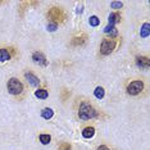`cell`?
I'll list each match as a JSON object with an SVG mask.
<instances>
[{"instance_id":"6da1fadb","label":"cell","mask_w":150,"mask_h":150,"mask_svg":"<svg viewBox=\"0 0 150 150\" xmlns=\"http://www.w3.org/2000/svg\"><path fill=\"white\" fill-rule=\"evenodd\" d=\"M96 115H98V112L95 110V108L90 103L83 101V103L80 105V109H78V117H80V119L87 121V119L95 118Z\"/></svg>"},{"instance_id":"7a4b0ae2","label":"cell","mask_w":150,"mask_h":150,"mask_svg":"<svg viewBox=\"0 0 150 150\" xmlns=\"http://www.w3.org/2000/svg\"><path fill=\"white\" fill-rule=\"evenodd\" d=\"M47 18L50 19V23H55V25H58L59 22L64 21L66 16H64V13L60 8L54 6V8L49 9V12H47Z\"/></svg>"},{"instance_id":"3957f363","label":"cell","mask_w":150,"mask_h":150,"mask_svg":"<svg viewBox=\"0 0 150 150\" xmlns=\"http://www.w3.org/2000/svg\"><path fill=\"white\" fill-rule=\"evenodd\" d=\"M6 87H8V91L12 95H19L23 91V85L22 82L18 80V78H11L6 83Z\"/></svg>"},{"instance_id":"277c9868","label":"cell","mask_w":150,"mask_h":150,"mask_svg":"<svg viewBox=\"0 0 150 150\" xmlns=\"http://www.w3.org/2000/svg\"><path fill=\"white\" fill-rule=\"evenodd\" d=\"M115 45H117L115 40L105 39V40H103V42H101V45H100V53L103 54V55H109V54L114 50Z\"/></svg>"},{"instance_id":"5b68a950","label":"cell","mask_w":150,"mask_h":150,"mask_svg":"<svg viewBox=\"0 0 150 150\" xmlns=\"http://www.w3.org/2000/svg\"><path fill=\"white\" fill-rule=\"evenodd\" d=\"M142 90H144V82L140 80L132 81V82L127 86V93L129 95H137V94L141 93Z\"/></svg>"},{"instance_id":"8992f818","label":"cell","mask_w":150,"mask_h":150,"mask_svg":"<svg viewBox=\"0 0 150 150\" xmlns=\"http://www.w3.org/2000/svg\"><path fill=\"white\" fill-rule=\"evenodd\" d=\"M136 63L141 69H149L150 68V60L148 57H137L136 58Z\"/></svg>"},{"instance_id":"52a82bcc","label":"cell","mask_w":150,"mask_h":150,"mask_svg":"<svg viewBox=\"0 0 150 150\" xmlns=\"http://www.w3.org/2000/svg\"><path fill=\"white\" fill-rule=\"evenodd\" d=\"M32 60L36 63H39V64H41V66H47V60H46L45 55L40 52H36V53L32 54Z\"/></svg>"},{"instance_id":"ba28073f","label":"cell","mask_w":150,"mask_h":150,"mask_svg":"<svg viewBox=\"0 0 150 150\" xmlns=\"http://www.w3.org/2000/svg\"><path fill=\"white\" fill-rule=\"evenodd\" d=\"M25 77H26V80L32 85V86H39V85H40V80L35 76V74L27 72V73H25Z\"/></svg>"},{"instance_id":"9c48e42d","label":"cell","mask_w":150,"mask_h":150,"mask_svg":"<svg viewBox=\"0 0 150 150\" xmlns=\"http://www.w3.org/2000/svg\"><path fill=\"white\" fill-rule=\"evenodd\" d=\"M108 21H109V25L114 26L115 23L121 22V14L119 13H110L108 17Z\"/></svg>"},{"instance_id":"30bf717a","label":"cell","mask_w":150,"mask_h":150,"mask_svg":"<svg viewBox=\"0 0 150 150\" xmlns=\"http://www.w3.org/2000/svg\"><path fill=\"white\" fill-rule=\"evenodd\" d=\"M85 41H86V35H85V33H82V35H80V36L73 37V40H72V45H74V46L83 45Z\"/></svg>"},{"instance_id":"8fae6325","label":"cell","mask_w":150,"mask_h":150,"mask_svg":"<svg viewBox=\"0 0 150 150\" xmlns=\"http://www.w3.org/2000/svg\"><path fill=\"white\" fill-rule=\"evenodd\" d=\"M95 135V128L94 127H86L82 129V136L85 139H91Z\"/></svg>"},{"instance_id":"7c38bea8","label":"cell","mask_w":150,"mask_h":150,"mask_svg":"<svg viewBox=\"0 0 150 150\" xmlns=\"http://www.w3.org/2000/svg\"><path fill=\"white\" fill-rule=\"evenodd\" d=\"M53 115H54V110L52 108H45V109H42V112H41V117L44 119H50V118H53Z\"/></svg>"},{"instance_id":"4fadbf2b","label":"cell","mask_w":150,"mask_h":150,"mask_svg":"<svg viewBox=\"0 0 150 150\" xmlns=\"http://www.w3.org/2000/svg\"><path fill=\"white\" fill-rule=\"evenodd\" d=\"M104 32L107 33V35H110L112 37H114V36H117V28H115L114 26H112V25H108L107 27L104 28Z\"/></svg>"},{"instance_id":"5bb4252c","label":"cell","mask_w":150,"mask_h":150,"mask_svg":"<svg viewBox=\"0 0 150 150\" xmlns=\"http://www.w3.org/2000/svg\"><path fill=\"white\" fill-rule=\"evenodd\" d=\"M11 59V54L6 49H0V62H6Z\"/></svg>"},{"instance_id":"9a60e30c","label":"cell","mask_w":150,"mask_h":150,"mask_svg":"<svg viewBox=\"0 0 150 150\" xmlns=\"http://www.w3.org/2000/svg\"><path fill=\"white\" fill-rule=\"evenodd\" d=\"M35 96L39 98V99H46L49 96V93H47L45 88H39V90L35 91Z\"/></svg>"},{"instance_id":"2e32d148","label":"cell","mask_w":150,"mask_h":150,"mask_svg":"<svg viewBox=\"0 0 150 150\" xmlns=\"http://www.w3.org/2000/svg\"><path fill=\"white\" fill-rule=\"evenodd\" d=\"M150 32V25L149 23H144L141 27V31H140V36L141 37H148Z\"/></svg>"},{"instance_id":"e0dca14e","label":"cell","mask_w":150,"mask_h":150,"mask_svg":"<svg viewBox=\"0 0 150 150\" xmlns=\"http://www.w3.org/2000/svg\"><path fill=\"white\" fill-rule=\"evenodd\" d=\"M94 95H95V98H96V99H103L104 95H105L104 88L101 86H98L96 88H95V91H94Z\"/></svg>"},{"instance_id":"ac0fdd59","label":"cell","mask_w":150,"mask_h":150,"mask_svg":"<svg viewBox=\"0 0 150 150\" xmlns=\"http://www.w3.org/2000/svg\"><path fill=\"white\" fill-rule=\"evenodd\" d=\"M40 141H41L42 145H47L50 141H52V137H50V135L41 134V135H40Z\"/></svg>"},{"instance_id":"d6986e66","label":"cell","mask_w":150,"mask_h":150,"mask_svg":"<svg viewBox=\"0 0 150 150\" xmlns=\"http://www.w3.org/2000/svg\"><path fill=\"white\" fill-rule=\"evenodd\" d=\"M88 23H90V26H93V27H98L100 25V19H99L96 16H93V17H90V19H88Z\"/></svg>"},{"instance_id":"ffe728a7","label":"cell","mask_w":150,"mask_h":150,"mask_svg":"<svg viewBox=\"0 0 150 150\" xmlns=\"http://www.w3.org/2000/svg\"><path fill=\"white\" fill-rule=\"evenodd\" d=\"M46 28H47V31H50V32H54V31H57V28H58V25H55V23H47V26H46Z\"/></svg>"},{"instance_id":"44dd1931","label":"cell","mask_w":150,"mask_h":150,"mask_svg":"<svg viewBox=\"0 0 150 150\" xmlns=\"http://www.w3.org/2000/svg\"><path fill=\"white\" fill-rule=\"evenodd\" d=\"M110 6L113 9H121L122 6H123V3H122V1H112Z\"/></svg>"},{"instance_id":"7402d4cb","label":"cell","mask_w":150,"mask_h":150,"mask_svg":"<svg viewBox=\"0 0 150 150\" xmlns=\"http://www.w3.org/2000/svg\"><path fill=\"white\" fill-rule=\"evenodd\" d=\"M59 150H72V148H71V145L68 144V142H63V144L59 146Z\"/></svg>"},{"instance_id":"603a6c76","label":"cell","mask_w":150,"mask_h":150,"mask_svg":"<svg viewBox=\"0 0 150 150\" xmlns=\"http://www.w3.org/2000/svg\"><path fill=\"white\" fill-rule=\"evenodd\" d=\"M98 150H110L108 148V146H105V145H101V146H99L98 148Z\"/></svg>"}]
</instances>
